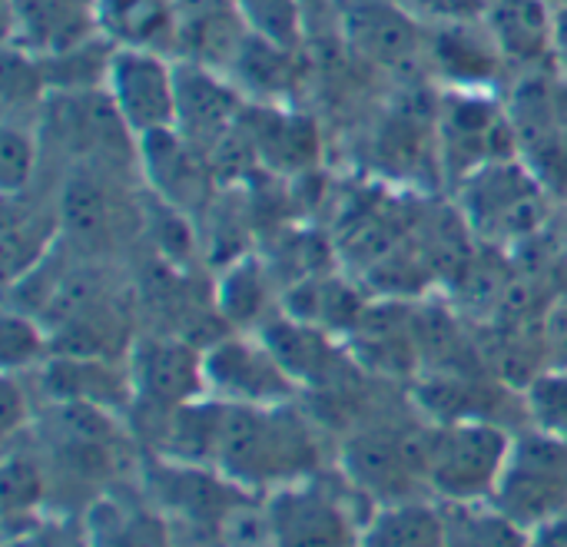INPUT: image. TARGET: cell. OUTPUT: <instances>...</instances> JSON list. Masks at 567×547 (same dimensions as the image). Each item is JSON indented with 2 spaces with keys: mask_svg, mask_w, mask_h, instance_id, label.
Instances as JSON below:
<instances>
[{
  "mask_svg": "<svg viewBox=\"0 0 567 547\" xmlns=\"http://www.w3.org/2000/svg\"><path fill=\"white\" fill-rule=\"evenodd\" d=\"M143 495L173 522L179 535L213 538V547L233 541V528L259 508L262 498L229 482L209 465H189L153 455L143 468Z\"/></svg>",
  "mask_w": 567,
  "mask_h": 547,
  "instance_id": "obj_4",
  "label": "cell"
},
{
  "mask_svg": "<svg viewBox=\"0 0 567 547\" xmlns=\"http://www.w3.org/2000/svg\"><path fill=\"white\" fill-rule=\"evenodd\" d=\"M7 47L53 56L100 37L96 0H7Z\"/></svg>",
  "mask_w": 567,
  "mask_h": 547,
  "instance_id": "obj_15",
  "label": "cell"
},
{
  "mask_svg": "<svg viewBox=\"0 0 567 547\" xmlns=\"http://www.w3.org/2000/svg\"><path fill=\"white\" fill-rule=\"evenodd\" d=\"M525 547H567V515L532 528L528 531V545Z\"/></svg>",
  "mask_w": 567,
  "mask_h": 547,
  "instance_id": "obj_34",
  "label": "cell"
},
{
  "mask_svg": "<svg viewBox=\"0 0 567 547\" xmlns=\"http://www.w3.org/2000/svg\"><path fill=\"white\" fill-rule=\"evenodd\" d=\"M103 90L136 140L176 130L179 93L173 56L153 50H113Z\"/></svg>",
  "mask_w": 567,
  "mask_h": 547,
  "instance_id": "obj_9",
  "label": "cell"
},
{
  "mask_svg": "<svg viewBox=\"0 0 567 547\" xmlns=\"http://www.w3.org/2000/svg\"><path fill=\"white\" fill-rule=\"evenodd\" d=\"M223 547H266L262 541L259 545H249V541H233V545H223Z\"/></svg>",
  "mask_w": 567,
  "mask_h": 547,
  "instance_id": "obj_36",
  "label": "cell"
},
{
  "mask_svg": "<svg viewBox=\"0 0 567 547\" xmlns=\"http://www.w3.org/2000/svg\"><path fill=\"white\" fill-rule=\"evenodd\" d=\"M213 468L239 488L266 498L322 472L319 425L286 405H226L213 445Z\"/></svg>",
  "mask_w": 567,
  "mask_h": 547,
  "instance_id": "obj_1",
  "label": "cell"
},
{
  "mask_svg": "<svg viewBox=\"0 0 567 547\" xmlns=\"http://www.w3.org/2000/svg\"><path fill=\"white\" fill-rule=\"evenodd\" d=\"M449 547H525L528 531L502 515L492 502L445 505Z\"/></svg>",
  "mask_w": 567,
  "mask_h": 547,
  "instance_id": "obj_25",
  "label": "cell"
},
{
  "mask_svg": "<svg viewBox=\"0 0 567 547\" xmlns=\"http://www.w3.org/2000/svg\"><path fill=\"white\" fill-rule=\"evenodd\" d=\"M339 472L375 505L419 498L422 485V422L415 429L372 425L342 445Z\"/></svg>",
  "mask_w": 567,
  "mask_h": 547,
  "instance_id": "obj_8",
  "label": "cell"
},
{
  "mask_svg": "<svg viewBox=\"0 0 567 547\" xmlns=\"http://www.w3.org/2000/svg\"><path fill=\"white\" fill-rule=\"evenodd\" d=\"M176 133H183L203 153H216V146L243 126L249 103L229 73L176 60Z\"/></svg>",
  "mask_w": 567,
  "mask_h": 547,
  "instance_id": "obj_11",
  "label": "cell"
},
{
  "mask_svg": "<svg viewBox=\"0 0 567 547\" xmlns=\"http://www.w3.org/2000/svg\"><path fill=\"white\" fill-rule=\"evenodd\" d=\"M362 547H449L445 505L429 495L375 505L362 528Z\"/></svg>",
  "mask_w": 567,
  "mask_h": 547,
  "instance_id": "obj_24",
  "label": "cell"
},
{
  "mask_svg": "<svg viewBox=\"0 0 567 547\" xmlns=\"http://www.w3.org/2000/svg\"><path fill=\"white\" fill-rule=\"evenodd\" d=\"M515 429L485 419H422V485L442 505L492 502Z\"/></svg>",
  "mask_w": 567,
  "mask_h": 547,
  "instance_id": "obj_3",
  "label": "cell"
},
{
  "mask_svg": "<svg viewBox=\"0 0 567 547\" xmlns=\"http://www.w3.org/2000/svg\"><path fill=\"white\" fill-rule=\"evenodd\" d=\"M30 379L3 372V442L27 435L37 425V412L30 405Z\"/></svg>",
  "mask_w": 567,
  "mask_h": 547,
  "instance_id": "obj_32",
  "label": "cell"
},
{
  "mask_svg": "<svg viewBox=\"0 0 567 547\" xmlns=\"http://www.w3.org/2000/svg\"><path fill=\"white\" fill-rule=\"evenodd\" d=\"M63 229H60V206L56 199H40L33 189L3 196V262L7 282H17L43 259L56 252Z\"/></svg>",
  "mask_w": 567,
  "mask_h": 547,
  "instance_id": "obj_21",
  "label": "cell"
},
{
  "mask_svg": "<svg viewBox=\"0 0 567 547\" xmlns=\"http://www.w3.org/2000/svg\"><path fill=\"white\" fill-rule=\"evenodd\" d=\"M545 345H548V365L567 372V302H558L545 316Z\"/></svg>",
  "mask_w": 567,
  "mask_h": 547,
  "instance_id": "obj_33",
  "label": "cell"
},
{
  "mask_svg": "<svg viewBox=\"0 0 567 547\" xmlns=\"http://www.w3.org/2000/svg\"><path fill=\"white\" fill-rule=\"evenodd\" d=\"M442 140L452 159H465L462 179L488 163L508 159L505 149L518 146L508 106H498L478 90H452L442 113Z\"/></svg>",
  "mask_w": 567,
  "mask_h": 547,
  "instance_id": "obj_13",
  "label": "cell"
},
{
  "mask_svg": "<svg viewBox=\"0 0 567 547\" xmlns=\"http://www.w3.org/2000/svg\"><path fill=\"white\" fill-rule=\"evenodd\" d=\"M372 508L342 472H316L262 498L259 535L266 547H362Z\"/></svg>",
  "mask_w": 567,
  "mask_h": 547,
  "instance_id": "obj_2",
  "label": "cell"
},
{
  "mask_svg": "<svg viewBox=\"0 0 567 547\" xmlns=\"http://www.w3.org/2000/svg\"><path fill=\"white\" fill-rule=\"evenodd\" d=\"M86 547H179L173 522L146 498L110 488L83 512Z\"/></svg>",
  "mask_w": 567,
  "mask_h": 547,
  "instance_id": "obj_19",
  "label": "cell"
},
{
  "mask_svg": "<svg viewBox=\"0 0 567 547\" xmlns=\"http://www.w3.org/2000/svg\"><path fill=\"white\" fill-rule=\"evenodd\" d=\"M342 33L355 53L379 66H405L429 43V33L402 0H355L342 7Z\"/></svg>",
  "mask_w": 567,
  "mask_h": 547,
  "instance_id": "obj_17",
  "label": "cell"
},
{
  "mask_svg": "<svg viewBox=\"0 0 567 547\" xmlns=\"http://www.w3.org/2000/svg\"><path fill=\"white\" fill-rule=\"evenodd\" d=\"M140 169L153 183L159 203L186 216L213 186V166L206 163V153L176 130L140 140Z\"/></svg>",
  "mask_w": 567,
  "mask_h": 547,
  "instance_id": "obj_18",
  "label": "cell"
},
{
  "mask_svg": "<svg viewBox=\"0 0 567 547\" xmlns=\"http://www.w3.org/2000/svg\"><path fill=\"white\" fill-rule=\"evenodd\" d=\"M96 27L116 50H153L176 60V0H96Z\"/></svg>",
  "mask_w": 567,
  "mask_h": 547,
  "instance_id": "obj_22",
  "label": "cell"
},
{
  "mask_svg": "<svg viewBox=\"0 0 567 547\" xmlns=\"http://www.w3.org/2000/svg\"><path fill=\"white\" fill-rule=\"evenodd\" d=\"M462 209L485 242L502 249L528 242L548 223V183L528 163L508 156L462 179Z\"/></svg>",
  "mask_w": 567,
  "mask_h": 547,
  "instance_id": "obj_5",
  "label": "cell"
},
{
  "mask_svg": "<svg viewBox=\"0 0 567 547\" xmlns=\"http://www.w3.org/2000/svg\"><path fill=\"white\" fill-rule=\"evenodd\" d=\"M43 163V140L37 123L3 120L0 133V183L3 196H17L37 186V173Z\"/></svg>",
  "mask_w": 567,
  "mask_h": 547,
  "instance_id": "obj_26",
  "label": "cell"
},
{
  "mask_svg": "<svg viewBox=\"0 0 567 547\" xmlns=\"http://www.w3.org/2000/svg\"><path fill=\"white\" fill-rule=\"evenodd\" d=\"M130 379H133V409L146 415H163L179 405L206 399L203 375V345H193L173 332H153L133 339L126 352Z\"/></svg>",
  "mask_w": 567,
  "mask_h": 547,
  "instance_id": "obj_10",
  "label": "cell"
},
{
  "mask_svg": "<svg viewBox=\"0 0 567 547\" xmlns=\"http://www.w3.org/2000/svg\"><path fill=\"white\" fill-rule=\"evenodd\" d=\"M555 60L567 63V0L555 3Z\"/></svg>",
  "mask_w": 567,
  "mask_h": 547,
  "instance_id": "obj_35",
  "label": "cell"
},
{
  "mask_svg": "<svg viewBox=\"0 0 567 547\" xmlns=\"http://www.w3.org/2000/svg\"><path fill=\"white\" fill-rule=\"evenodd\" d=\"M30 432L3 442V528L20 531L47 515L53 482L40 445H27Z\"/></svg>",
  "mask_w": 567,
  "mask_h": 547,
  "instance_id": "obj_23",
  "label": "cell"
},
{
  "mask_svg": "<svg viewBox=\"0 0 567 547\" xmlns=\"http://www.w3.org/2000/svg\"><path fill=\"white\" fill-rule=\"evenodd\" d=\"M525 412L528 429H538L545 435H555L567 442V372L565 369H545L528 389H525Z\"/></svg>",
  "mask_w": 567,
  "mask_h": 547,
  "instance_id": "obj_29",
  "label": "cell"
},
{
  "mask_svg": "<svg viewBox=\"0 0 567 547\" xmlns=\"http://www.w3.org/2000/svg\"><path fill=\"white\" fill-rule=\"evenodd\" d=\"M206 395L226 405H286L299 385L262 336H223L203 349Z\"/></svg>",
  "mask_w": 567,
  "mask_h": 547,
  "instance_id": "obj_7",
  "label": "cell"
},
{
  "mask_svg": "<svg viewBox=\"0 0 567 547\" xmlns=\"http://www.w3.org/2000/svg\"><path fill=\"white\" fill-rule=\"evenodd\" d=\"M0 355L7 375H33L53 355V339L37 316L7 306L0 329Z\"/></svg>",
  "mask_w": 567,
  "mask_h": 547,
  "instance_id": "obj_27",
  "label": "cell"
},
{
  "mask_svg": "<svg viewBox=\"0 0 567 547\" xmlns=\"http://www.w3.org/2000/svg\"><path fill=\"white\" fill-rule=\"evenodd\" d=\"M492 505L525 531L567 515V442L518 429Z\"/></svg>",
  "mask_w": 567,
  "mask_h": 547,
  "instance_id": "obj_6",
  "label": "cell"
},
{
  "mask_svg": "<svg viewBox=\"0 0 567 547\" xmlns=\"http://www.w3.org/2000/svg\"><path fill=\"white\" fill-rule=\"evenodd\" d=\"M482 20L508 66H542L555 60V3L551 0H492Z\"/></svg>",
  "mask_w": 567,
  "mask_h": 547,
  "instance_id": "obj_20",
  "label": "cell"
},
{
  "mask_svg": "<svg viewBox=\"0 0 567 547\" xmlns=\"http://www.w3.org/2000/svg\"><path fill=\"white\" fill-rule=\"evenodd\" d=\"M37 389L47 402H76L96 405L106 412L133 409V379L126 359H103V355H70L53 352L37 372Z\"/></svg>",
  "mask_w": 567,
  "mask_h": 547,
  "instance_id": "obj_14",
  "label": "cell"
},
{
  "mask_svg": "<svg viewBox=\"0 0 567 547\" xmlns=\"http://www.w3.org/2000/svg\"><path fill=\"white\" fill-rule=\"evenodd\" d=\"M249 40L239 0H176V60L233 73Z\"/></svg>",
  "mask_w": 567,
  "mask_h": 547,
  "instance_id": "obj_12",
  "label": "cell"
},
{
  "mask_svg": "<svg viewBox=\"0 0 567 547\" xmlns=\"http://www.w3.org/2000/svg\"><path fill=\"white\" fill-rule=\"evenodd\" d=\"M3 547H86V531H83V518L73 525H63L56 518H40L20 531L3 535Z\"/></svg>",
  "mask_w": 567,
  "mask_h": 547,
  "instance_id": "obj_31",
  "label": "cell"
},
{
  "mask_svg": "<svg viewBox=\"0 0 567 547\" xmlns=\"http://www.w3.org/2000/svg\"><path fill=\"white\" fill-rule=\"evenodd\" d=\"M432 27L435 30L429 33L425 56L435 63V73L452 90L488 93V86L502 76V70H508V63L498 53L482 17L445 20V23H432Z\"/></svg>",
  "mask_w": 567,
  "mask_h": 547,
  "instance_id": "obj_16",
  "label": "cell"
},
{
  "mask_svg": "<svg viewBox=\"0 0 567 547\" xmlns=\"http://www.w3.org/2000/svg\"><path fill=\"white\" fill-rule=\"evenodd\" d=\"M482 3H485V7H488V3H492V0H482Z\"/></svg>",
  "mask_w": 567,
  "mask_h": 547,
  "instance_id": "obj_37",
  "label": "cell"
},
{
  "mask_svg": "<svg viewBox=\"0 0 567 547\" xmlns=\"http://www.w3.org/2000/svg\"><path fill=\"white\" fill-rule=\"evenodd\" d=\"M252 33L279 43V47H299V3L296 0H239Z\"/></svg>",
  "mask_w": 567,
  "mask_h": 547,
  "instance_id": "obj_30",
  "label": "cell"
},
{
  "mask_svg": "<svg viewBox=\"0 0 567 547\" xmlns=\"http://www.w3.org/2000/svg\"><path fill=\"white\" fill-rule=\"evenodd\" d=\"M266 279L262 269L249 259L236 262V269L223 279L219 286V312L226 322L249 329V322H256L266 309Z\"/></svg>",
  "mask_w": 567,
  "mask_h": 547,
  "instance_id": "obj_28",
  "label": "cell"
}]
</instances>
